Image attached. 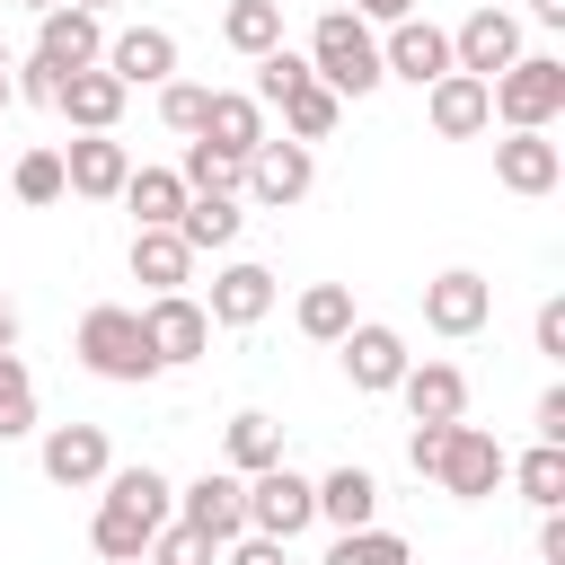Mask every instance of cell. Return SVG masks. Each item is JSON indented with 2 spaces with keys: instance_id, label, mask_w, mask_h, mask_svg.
I'll return each instance as SVG.
<instances>
[{
  "instance_id": "ffe728a7",
  "label": "cell",
  "mask_w": 565,
  "mask_h": 565,
  "mask_svg": "<svg viewBox=\"0 0 565 565\" xmlns=\"http://www.w3.org/2000/svg\"><path fill=\"white\" fill-rule=\"evenodd\" d=\"M424 115H433V132H441V141H477V132L494 124V106H486V79H477V71H441V79L424 88Z\"/></svg>"
},
{
  "instance_id": "4316f807",
  "label": "cell",
  "mask_w": 565,
  "mask_h": 565,
  "mask_svg": "<svg viewBox=\"0 0 565 565\" xmlns=\"http://www.w3.org/2000/svg\"><path fill=\"white\" fill-rule=\"evenodd\" d=\"M124 203H132V230H177L185 177H177V168H132V177H124Z\"/></svg>"
},
{
  "instance_id": "4fadbf2b",
  "label": "cell",
  "mask_w": 565,
  "mask_h": 565,
  "mask_svg": "<svg viewBox=\"0 0 565 565\" xmlns=\"http://www.w3.org/2000/svg\"><path fill=\"white\" fill-rule=\"evenodd\" d=\"M380 71H388V79L433 88V79L450 71V26H433V18H397V26L380 35Z\"/></svg>"
},
{
  "instance_id": "83f0119b",
  "label": "cell",
  "mask_w": 565,
  "mask_h": 565,
  "mask_svg": "<svg viewBox=\"0 0 565 565\" xmlns=\"http://www.w3.org/2000/svg\"><path fill=\"white\" fill-rule=\"evenodd\" d=\"M185 274H194V247H185L177 230H132V282H150V291H185Z\"/></svg>"
},
{
  "instance_id": "816d5d0a",
  "label": "cell",
  "mask_w": 565,
  "mask_h": 565,
  "mask_svg": "<svg viewBox=\"0 0 565 565\" xmlns=\"http://www.w3.org/2000/svg\"><path fill=\"white\" fill-rule=\"evenodd\" d=\"M0 115H9V71H0Z\"/></svg>"
},
{
  "instance_id": "52a82bcc",
  "label": "cell",
  "mask_w": 565,
  "mask_h": 565,
  "mask_svg": "<svg viewBox=\"0 0 565 565\" xmlns=\"http://www.w3.org/2000/svg\"><path fill=\"white\" fill-rule=\"evenodd\" d=\"M503 468H512V450L486 433V424H450V441H441V468H433V486L441 494H459V503H486L494 486H503Z\"/></svg>"
},
{
  "instance_id": "f1b7e54d",
  "label": "cell",
  "mask_w": 565,
  "mask_h": 565,
  "mask_svg": "<svg viewBox=\"0 0 565 565\" xmlns=\"http://www.w3.org/2000/svg\"><path fill=\"white\" fill-rule=\"evenodd\" d=\"M221 441H230V468H238V477H256V468H274V459H282V424H274L265 406H238Z\"/></svg>"
},
{
  "instance_id": "836d02e7",
  "label": "cell",
  "mask_w": 565,
  "mask_h": 565,
  "mask_svg": "<svg viewBox=\"0 0 565 565\" xmlns=\"http://www.w3.org/2000/svg\"><path fill=\"white\" fill-rule=\"evenodd\" d=\"M327 565H415V556H406V539H397V530H380V521H362V530H335V547H327Z\"/></svg>"
},
{
  "instance_id": "7a4b0ae2",
  "label": "cell",
  "mask_w": 565,
  "mask_h": 565,
  "mask_svg": "<svg viewBox=\"0 0 565 565\" xmlns=\"http://www.w3.org/2000/svg\"><path fill=\"white\" fill-rule=\"evenodd\" d=\"M71 353H79L97 380H115V388H141V380H159V353H150V335H141V309H124V300H97V309L79 318Z\"/></svg>"
},
{
  "instance_id": "ac0fdd59",
  "label": "cell",
  "mask_w": 565,
  "mask_h": 565,
  "mask_svg": "<svg viewBox=\"0 0 565 565\" xmlns=\"http://www.w3.org/2000/svg\"><path fill=\"white\" fill-rule=\"evenodd\" d=\"M35 53H44L53 71H88V62L106 53V18L62 0V9H44V18H35Z\"/></svg>"
},
{
  "instance_id": "f546056e",
  "label": "cell",
  "mask_w": 565,
  "mask_h": 565,
  "mask_svg": "<svg viewBox=\"0 0 565 565\" xmlns=\"http://www.w3.org/2000/svg\"><path fill=\"white\" fill-rule=\"evenodd\" d=\"M221 44L247 53V62L274 53V44H282V0H230V9H221Z\"/></svg>"
},
{
  "instance_id": "9a60e30c",
  "label": "cell",
  "mask_w": 565,
  "mask_h": 565,
  "mask_svg": "<svg viewBox=\"0 0 565 565\" xmlns=\"http://www.w3.org/2000/svg\"><path fill=\"white\" fill-rule=\"evenodd\" d=\"M124 177H132V150H124L115 132H79V141L62 150V185H71V194H88V203H115V194H124Z\"/></svg>"
},
{
  "instance_id": "f5cc1de1",
  "label": "cell",
  "mask_w": 565,
  "mask_h": 565,
  "mask_svg": "<svg viewBox=\"0 0 565 565\" xmlns=\"http://www.w3.org/2000/svg\"><path fill=\"white\" fill-rule=\"evenodd\" d=\"M0 71H9V44H0Z\"/></svg>"
},
{
  "instance_id": "3957f363",
  "label": "cell",
  "mask_w": 565,
  "mask_h": 565,
  "mask_svg": "<svg viewBox=\"0 0 565 565\" xmlns=\"http://www.w3.org/2000/svg\"><path fill=\"white\" fill-rule=\"evenodd\" d=\"M309 71L335 88V97H371L388 71H380V35H371V18H353V9H327L318 26H309Z\"/></svg>"
},
{
  "instance_id": "d6a6232c",
  "label": "cell",
  "mask_w": 565,
  "mask_h": 565,
  "mask_svg": "<svg viewBox=\"0 0 565 565\" xmlns=\"http://www.w3.org/2000/svg\"><path fill=\"white\" fill-rule=\"evenodd\" d=\"M291 318H300V335H309V344H335V335L353 327V291H344V282H309Z\"/></svg>"
},
{
  "instance_id": "60d3db41",
  "label": "cell",
  "mask_w": 565,
  "mask_h": 565,
  "mask_svg": "<svg viewBox=\"0 0 565 565\" xmlns=\"http://www.w3.org/2000/svg\"><path fill=\"white\" fill-rule=\"evenodd\" d=\"M221 565H291V556H282V539H265V530H238V539L221 547Z\"/></svg>"
},
{
  "instance_id": "1f68e13d",
  "label": "cell",
  "mask_w": 565,
  "mask_h": 565,
  "mask_svg": "<svg viewBox=\"0 0 565 565\" xmlns=\"http://www.w3.org/2000/svg\"><path fill=\"white\" fill-rule=\"evenodd\" d=\"M177 177H185V194H238V185H247V159H230V150H212V141H185Z\"/></svg>"
},
{
  "instance_id": "7dc6e473",
  "label": "cell",
  "mask_w": 565,
  "mask_h": 565,
  "mask_svg": "<svg viewBox=\"0 0 565 565\" xmlns=\"http://www.w3.org/2000/svg\"><path fill=\"white\" fill-rule=\"evenodd\" d=\"M530 18L539 26H565V0H530Z\"/></svg>"
},
{
  "instance_id": "b9f144b4",
  "label": "cell",
  "mask_w": 565,
  "mask_h": 565,
  "mask_svg": "<svg viewBox=\"0 0 565 565\" xmlns=\"http://www.w3.org/2000/svg\"><path fill=\"white\" fill-rule=\"evenodd\" d=\"M441 441H450V424H415V433H406V468L433 477V468H441Z\"/></svg>"
},
{
  "instance_id": "484cf974",
  "label": "cell",
  "mask_w": 565,
  "mask_h": 565,
  "mask_svg": "<svg viewBox=\"0 0 565 565\" xmlns=\"http://www.w3.org/2000/svg\"><path fill=\"white\" fill-rule=\"evenodd\" d=\"M371 512H380V477L371 468H327L318 477V521L327 530H362Z\"/></svg>"
},
{
  "instance_id": "cb8c5ba5",
  "label": "cell",
  "mask_w": 565,
  "mask_h": 565,
  "mask_svg": "<svg viewBox=\"0 0 565 565\" xmlns=\"http://www.w3.org/2000/svg\"><path fill=\"white\" fill-rule=\"evenodd\" d=\"M274 106H282V132H291V141H327V132L344 124V97H335L318 71H309V79H291Z\"/></svg>"
},
{
  "instance_id": "8d00e7d4",
  "label": "cell",
  "mask_w": 565,
  "mask_h": 565,
  "mask_svg": "<svg viewBox=\"0 0 565 565\" xmlns=\"http://www.w3.org/2000/svg\"><path fill=\"white\" fill-rule=\"evenodd\" d=\"M141 556H150V565H221V547H212L203 530H185V521H159Z\"/></svg>"
},
{
  "instance_id": "f35d334b",
  "label": "cell",
  "mask_w": 565,
  "mask_h": 565,
  "mask_svg": "<svg viewBox=\"0 0 565 565\" xmlns=\"http://www.w3.org/2000/svg\"><path fill=\"white\" fill-rule=\"evenodd\" d=\"M291 79H309V53L274 44V53H256V88H247V97H256V106H274V97H282Z\"/></svg>"
},
{
  "instance_id": "7402d4cb",
  "label": "cell",
  "mask_w": 565,
  "mask_h": 565,
  "mask_svg": "<svg viewBox=\"0 0 565 565\" xmlns=\"http://www.w3.org/2000/svg\"><path fill=\"white\" fill-rule=\"evenodd\" d=\"M397 397H406L415 424H459V415H468V371H459V362H406Z\"/></svg>"
},
{
  "instance_id": "ee69618b",
  "label": "cell",
  "mask_w": 565,
  "mask_h": 565,
  "mask_svg": "<svg viewBox=\"0 0 565 565\" xmlns=\"http://www.w3.org/2000/svg\"><path fill=\"white\" fill-rule=\"evenodd\" d=\"M530 433H539V441H565V380H556V388H539V415H530Z\"/></svg>"
},
{
  "instance_id": "f6af8a7d",
  "label": "cell",
  "mask_w": 565,
  "mask_h": 565,
  "mask_svg": "<svg viewBox=\"0 0 565 565\" xmlns=\"http://www.w3.org/2000/svg\"><path fill=\"white\" fill-rule=\"evenodd\" d=\"M539 565H565V503L539 521Z\"/></svg>"
},
{
  "instance_id": "30bf717a",
  "label": "cell",
  "mask_w": 565,
  "mask_h": 565,
  "mask_svg": "<svg viewBox=\"0 0 565 565\" xmlns=\"http://www.w3.org/2000/svg\"><path fill=\"white\" fill-rule=\"evenodd\" d=\"M309 185H318V159H309V141H291V132L274 141V132H265V141L247 150V185H238L247 203H274V212H282V203H300Z\"/></svg>"
},
{
  "instance_id": "681fc988",
  "label": "cell",
  "mask_w": 565,
  "mask_h": 565,
  "mask_svg": "<svg viewBox=\"0 0 565 565\" xmlns=\"http://www.w3.org/2000/svg\"><path fill=\"white\" fill-rule=\"evenodd\" d=\"M71 9H97V18H106V9H115V0H71Z\"/></svg>"
},
{
  "instance_id": "8fae6325",
  "label": "cell",
  "mask_w": 565,
  "mask_h": 565,
  "mask_svg": "<svg viewBox=\"0 0 565 565\" xmlns=\"http://www.w3.org/2000/svg\"><path fill=\"white\" fill-rule=\"evenodd\" d=\"M486 318H494V282H486V274L450 265V274L424 282V327H433V335H477Z\"/></svg>"
},
{
  "instance_id": "8992f818",
  "label": "cell",
  "mask_w": 565,
  "mask_h": 565,
  "mask_svg": "<svg viewBox=\"0 0 565 565\" xmlns=\"http://www.w3.org/2000/svg\"><path fill=\"white\" fill-rule=\"evenodd\" d=\"M530 44H521V18L503 9V0H477L459 26H450V71H477V79H494V71H512Z\"/></svg>"
},
{
  "instance_id": "5b68a950",
  "label": "cell",
  "mask_w": 565,
  "mask_h": 565,
  "mask_svg": "<svg viewBox=\"0 0 565 565\" xmlns=\"http://www.w3.org/2000/svg\"><path fill=\"white\" fill-rule=\"evenodd\" d=\"M318 521V477H300L291 459H274V468H256L247 477V530H265V539H300Z\"/></svg>"
},
{
  "instance_id": "d6986e66",
  "label": "cell",
  "mask_w": 565,
  "mask_h": 565,
  "mask_svg": "<svg viewBox=\"0 0 565 565\" xmlns=\"http://www.w3.org/2000/svg\"><path fill=\"white\" fill-rule=\"evenodd\" d=\"M124 88H159V79H177V35L168 26H124V35H106V53H97Z\"/></svg>"
},
{
  "instance_id": "ba28073f",
  "label": "cell",
  "mask_w": 565,
  "mask_h": 565,
  "mask_svg": "<svg viewBox=\"0 0 565 565\" xmlns=\"http://www.w3.org/2000/svg\"><path fill=\"white\" fill-rule=\"evenodd\" d=\"M335 362H344V380H353L362 397H388V388L406 380V362H415V353H406V335H397V327L353 318V327L335 335Z\"/></svg>"
},
{
  "instance_id": "bcb514c9",
  "label": "cell",
  "mask_w": 565,
  "mask_h": 565,
  "mask_svg": "<svg viewBox=\"0 0 565 565\" xmlns=\"http://www.w3.org/2000/svg\"><path fill=\"white\" fill-rule=\"evenodd\" d=\"M353 18H371V26H397V18H415V0H353Z\"/></svg>"
},
{
  "instance_id": "e0dca14e",
  "label": "cell",
  "mask_w": 565,
  "mask_h": 565,
  "mask_svg": "<svg viewBox=\"0 0 565 565\" xmlns=\"http://www.w3.org/2000/svg\"><path fill=\"white\" fill-rule=\"evenodd\" d=\"M35 459H44V477H53V486H71V494H79V486H97V477L115 468V450H106V424H53Z\"/></svg>"
},
{
  "instance_id": "2e32d148",
  "label": "cell",
  "mask_w": 565,
  "mask_h": 565,
  "mask_svg": "<svg viewBox=\"0 0 565 565\" xmlns=\"http://www.w3.org/2000/svg\"><path fill=\"white\" fill-rule=\"evenodd\" d=\"M494 185L503 194H556L565 185V150L547 132H503L494 141Z\"/></svg>"
},
{
  "instance_id": "f907efd6",
  "label": "cell",
  "mask_w": 565,
  "mask_h": 565,
  "mask_svg": "<svg viewBox=\"0 0 565 565\" xmlns=\"http://www.w3.org/2000/svg\"><path fill=\"white\" fill-rule=\"evenodd\" d=\"M18 9H35V18H44V9H62V0H18Z\"/></svg>"
},
{
  "instance_id": "e575fe53",
  "label": "cell",
  "mask_w": 565,
  "mask_h": 565,
  "mask_svg": "<svg viewBox=\"0 0 565 565\" xmlns=\"http://www.w3.org/2000/svg\"><path fill=\"white\" fill-rule=\"evenodd\" d=\"M9 194L18 203H62L71 185H62V150H18L9 159Z\"/></svg>"
},
{
  "instance_id": "44dd1931",
  "label": "cell",
  "mask_w": 565,
  "mask_h": 565,
  "mask_svg": "<svg viewBox=\"0 0 565 565\" xmlns=\"http://www.w3.org/2000/svg\"><path fill=\"white\" fill-rule=\"evenodd\" d=\"M274 300H282V291H274V274L238 256V265H221V274H212L203 318H212V327H256V318H274Z\"/></svg>"
},
{
  "instance_id": "603a6c76",
  "label": "cell",
  "mask_w": 565,
  "mask_h": 565,
  "mask_svg": "<svg viewBox=\"0 0 565 565\" xmlns=\"http://www.w3.org/2000/svg\"><path fill=\"white\" fill-rule=\"evenodd\" d=\"M194 141H212V150L247 159V150L265 141V106H256L247 88H212V106H203V132H194Z\"/></svg>"
},
{
  "instance_id": "4dcf8cb0",
  "label": "cell",
  "mask_w": 565,
  "mask_h": 565,
  "mask_svg": "<svg viewBox=\"0 0 565 565\" xmlns=\"http://www.w3.org/2000/svg\"><path fill=\"white\" fill-rule=\"evenodd\" d=\"M503 477H512V486H521L539 512H556V503H565V441H539V450H521Z\"/></svg>"
},
{
  "instance_id": "ab89813d",
  "label": "cell",
  "mask_w": 565,
  "mask_h": 565,
  "mask_svg": "<svg viewBox=\"0 0 565 565\" xmlns=\"http://www.w3.org/2000/svg\"><path fill=\"white\" fill-rule=\"evenodd\" d=\"M9 97H26V106H53V97H62V71H53L44 53H26V62H9Z\"/></svg>"
},
{
  "instance_id": "7c38bea8",
  "label": "cell",
  "mask_w": 565,
  "mask_h": 565,
  "mask_svg": "<svg viewBox=\"0 0 565 565\" xmlns=\"http://www.w3.org/2000/svg\"><path fill=\"white\" fill-rule=\"evenodd\" d=\"M141 335H150V353H159V371H168V362H194V353L212 344V318H203L194 291H150Z\"/></svg>"
},
{
  "instance_id": "9c48e42d",
  "label": "cell",
  "mask_w": 565,
  "mask_h": 565,
  "mask_svg": "<svg viewBox=\"0 0 565 565\" xmlns=\"http://www.w3.org/2000/svg\"><path fill=\"white\" fill-rule=\"evenodd\" d=\"M177 521L203 530L212 547H230V539L247 530V477H238V468H203L194 486H177Z\"/></svg>"
},
{
  "instance_id": "d590c367",
  "label": "cell",
  "mask_w": 565,
  "mask_h": 565,
  "mask_svg": "<svg viewBox=\"0 0 565 565\" xmlns=\"http://www.w3.org/2000/svg\"><path fill=\"white\" fill-rule=\"evenodd\" d=\"M35 433V380L18 353H0V441H26Z\"/></svg>"
},
{
  "instance_id": "5bb4252c",
  "label": "cell",
  "mask_w": 565,
  "mask_h": 565,
  "mask_svg": "<svg viewBox=\"0 0 565 565\" xmlns=\"http://www.w3.org/2000/svg\"><path fill=\"white\" fill-rule=\"evenodd\" d=\"M124 79L106 71V62H88V71H62V97H53V115L71 124V132H115L124 124Z\"/></svg>"
},
{
  "instance_id": "d4e9b609",
  "label": "cell",
  "mask_w": 565,
  "mask_h": 565,
  "mask_svg": "<svg viewBox=\"0 0 565 565\" xmlns=\"http://www.w3.org/2000/svg\"><path fill=\"white\" fill-rule=\"evenodd\" d=\"M238 230H247L238 194H185V212H177V238H185L194 256H212V247H238Z\"/></svg>"
},
{
  "instance_id": "7bdbcfd3",
  "label": "cell",
  "mask_w": 565,
  "mask_h": 565,
  "mask_svg": "<svg viewBox=\"0 0 565 565\" xmlns=\"http://www.w3.org/2000/svg\"><path fill=\"white\" fill-rule=\"evenodd\" d=\"M530 335H539V353H547V362H565V300H539Z\"/></svg>"
},
{
  "instance_id": "c3c4849f",
  "label": "cell",
  "mask_w": 565,
  "mask_h": 565,
  "mask_svg": "<svg viewBox=\"0 0 565 565\" xmlns=\"http://www.w3.org/2000/svg\"><path fill=\"white\" fill-rule=\"evenodd\" d=\"M0 353H18V309L0 300Z\"/></svg>"
},
{
  "instance_id": "277c9868",
  "label": "cell",
  "mask_w": 565,
  "mask_h": 565,
  "mask_svg": "<svg viewBox=\"0 0 565 565\" xmlns=\"http://www.w3.org/2000/svg\"><path fill=\"white\" fill-rule=\"evenodd\" d=\"M486 106H494L503 132H547V124L565 115V62H556V53H521L512 71L486 79Z\"/></svg>"
},
{
  "instance_id": "74e56055",
  "label": "cell",
  "mask_w": 565,
  "mask_h": 565,
  "mask_svg": "<svg viewBox=\"0 0 565 565\" xmlns=\"http://www.w3.org/2000/svg\"><path fill=\"white\" fill-rule=\"evenodd\" d=\"M203 106H212V88H203V79H159V124H168V132H185V141H194V132H203Z\"/></svg>"
},
{
  "instance_id": "6da1fadb",
  "label": "cell",
  "mask_w": 565,
  "mask_h": 565,
  "mask_svg": "<svg viewBox=\"0 0 565 565\" xmlns=\"http://www.w3.org/2000/svg\"><path fill=\"white\" fill-rule=\"evenodd\" d=\"M106 494H97V521H88V547L106 556V565H141V547H150V530L159 521H177V486L141 459V468H106L97 477Z\"/></svg>"
}]
</instances>
